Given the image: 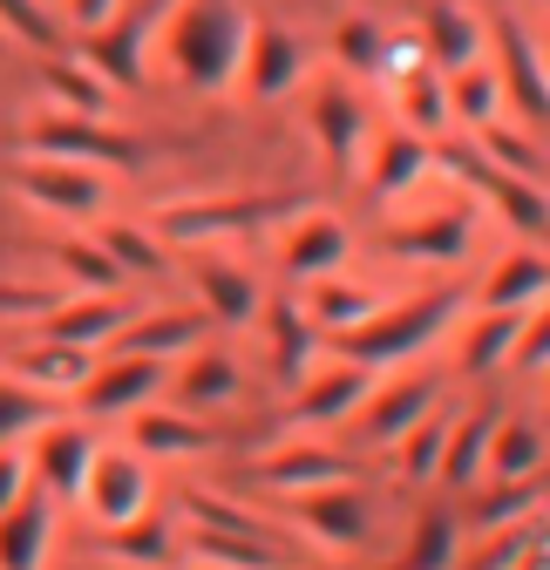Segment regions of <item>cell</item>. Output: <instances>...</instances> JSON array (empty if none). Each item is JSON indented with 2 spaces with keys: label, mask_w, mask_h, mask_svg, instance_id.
<instances>
[{
  "label": "cell",
  "mask_w": 550,
  "mask_h": 570,
  "mask_svg": "<svg viewBox=\"0 0 550 570\" xmlns=\"http://www.w3.org/2000/svg\"><path fill=\"white\" fill-rule=\"evenodd\" d=\"M245 8L238 0H170L157 8V55L164 76L190 96H225L238 82V55H245Z\"/></svg>",
  "instance_id": "6da1fadb"
},
{
  "label": "cell",
  "mask_w": 550,
  "mask_h": 570,
  "mask_svg": "<svg viewBox=\"0 0 550 570\" xmlns=\"http://www.w3.org/2000/svg\"><path fill=\"white\" fill-rule=\"evenodd\" d=\"M462 313V285H435V293H415V299H394V306H374L361 326L347 333H326V346L354 367H394V361H415L422 346H435Z\"/></svg>",
  "instance_id": "7a4b0ae2"
},
{
  "label": "cell",
  "mask_w": 550,
  "mask_h": 570,
  "mask_svg": "<svg viewBox=\"0 0 550 570\" xmlns=\"http://www.w3.org/2000/svg\"><path fill=\"white\" fill-rule=\"evenodd\" d=\"M313 197H286V190H238V197H197V204H170L157 218L164 245H225V238H252L265 225H286L293 210H306Z\"/></svg>",
  "instance_id": "3957f363"
},
{
  "label": "cell",
  "mask_w": 550,
  "mask_h": 570,
  "mask_svg": "<svg viewBox=\"0 0 550 570\" xmlns=\"http://www.w3.org/2000/svg\"><path fill=\"white\" fill-rule=\"evenodd\" d=\"M435 170H449L455 184H469L475 197H490L497 204V218L523 238H550V190L537 177H510L497 170L475 142H435Z\"/></svg>",
  "instance_id": "277c9868"
},
{
  "label": "cell",
  "mask_w": 550,
  "mask_h": 570,
  "mask_svg": "<svg viewBox=\"0 0 550 570\" xmlns=\"http://www.w3.org/2000/svg\"><path fill=\"white\" fill-rule=\"evenodd\" d=\"M28 157H61V164H96V170H136V142L122 129H109V116H68V109H41L21 129Z\"/></svg>",
  "instance_id": "5b68a950"
},
{
  "label": "cell",
  "mask_w": 550,
  "mask_h": 570,
  "mask_svg": "<svg viewBox=\"0 0 550 570\" xmlns=\"http://www.w3.org/2000/svg\"><path fill=\"white\" fill-rule=\"evenodd\" d=\"M14 190L21 204H35L41 218H61V225H89L109 204V177L96 164H61V157H21Z\"/></svg>",
  "instance_id": "8992f818"
},
{
  "label": "cell",
  "mask_w": 550,
  "mask_h": 570,
  "mask_svg": "<svg viewBox=\"0 0 550 570\" xmlns=\"http://www.w3.org/2000/svg\"><path fill=\"white\" fill-rule=\"evenodd\" d=\"M170 381V361H150V353H116L102 346L96 353V367L82 374V387L68 394L82 414H136L144 401H157Z\"/></svg>",
  "instance_id": "52a82bcc"
},
{
  "label": "cell",
  "mask_w": 550,
  "mask_h": 570,
  "mask_svg": "<svg viewBox=\"0 0 550 570\" xmlns=\"http://www.w3.org/2000/svg\"><path fill=\"white\" fill-rule=\"evenodd\" d=\"M306 129H313V142H320L326 170H333V177H354V164H361V150H367V102L354 96V82H340V76L313 82V96H306Z\"/></svg>",
  "instance_id": "ba28073f"
},
{
  "label": "cell",
  "mask_w": 550,
  "mask_h": 570,
  "mask_svg": "<svg viewBox=\"0 0 550 570\" xmlns=\"http://www.w3.org/2000/svg\"><path fill=\"white\" fill-rule=\"evenodd\" d=\"M490 48H497V82H503V102L523 116V122H550V68L530 41V28L517 14H490Z\"/></svg>",
  "instance_id": "9c48e42d"
},
{
  "label": "cell",
  "mask_w": 550,
  "mask_h": 570,
  "mask_svg": "<svg viewBox=\"0 0 550 570\" xmlns=\"http://www.w3.org/2000/svg\"><path fill=\"white\" fill-rule=\"evenodd\" d=\"M150 35H157V8H136V14H109L102 28H89L82 41H76V55L96 68V76L109 82V89H136V82H144L150 76Z\"/></svg>",
  "instance_id": "30bf717a"
},
{
  "label": "cell",
  "mask_w": 550,
  "mask_h": 570,
  "mask_svg": "<svg viewBox=\"0 0 550 570\" xmlns=\"http://www.w3.org/2000/svg\"><path fill=\"white\" fill-rule=\"evenodd\" d=\"M82 503H89L96 530H109V523H122V517H136V510H150V462L136 455L129 442H122V449H102V442H96L89 475H82Z\"/></svg>",
  "instance_id": "8fae6325"
},
{
  "label": "cell",
  "mask_w": 550,
  "mask_h": 570,
  "mask_svg": "<svg viewBox=\"0 0 550 570\" xmlns=\"http://www.w3.org/2000/svg\"><path fill=\"white\" fill-rule=\"evenodd\" d=\"M299 76H306V48H299L286 28H258V21H252L232 89H238L245 102H279V96L299 89Z\"/></svg>",
  "instance_id": "7c38bea8"
},
{
  "label": "cell",
  "mask_w": 550,
  "mask_h": 570,
  "mask_svg": "<svg viewBox=\"0 0 550 570\" xmlns=\"http://www.w3.org/2000/svg\"><path fill=\"white\" fill-rule=\"evenodd\" d=\"M184 272H190L197 306L212 313V326H252V320H258V278H252L238 258H225L218 245H197Z\"/></svg>",
  "instance_id": "4fadbf2b"
},
{
  "label": "cell",
  "mask_w": 550,
  "mask_h": 570,
  "mask_svg": "<svg viewBox=\"0 0 550 570\" xmlns=\"http://www.w3.org/2000/svg\"><path fill=\"white\" fill-rule=\"evenodd\" d=\"M89 455H96V435H89L82 421H61L55 414V421H41L35 435H28V475L55 495V503H61V495H82Z\"/></svg>",
  "instance_id": "5bb4252c"
},
{
  "label": "cell",
  "mask_w": 550,
  "mask_h": 570,
  "mask_svg": "<svg viewBox=\"0 0 550 570\" xmlns=\"http://www.w3.org/2000/svg\"><path fill=\"white\" fill-rule=\"evenodd\" d=\"M340 265H347V225H340L333 210H313V204L293 210L286 232H279V272L293 285H306V278H326Z\"/></svg>",
  "instance_id": "9a60e30c"
},
{
  "label": "cell",
  "mask_w": 550,
  "mask_h": 570,
  "mask_svg": "<svg viewBox=\"0 0 550 570\" xmlns=\"http://www.w3.org/2000/svg\"><path fill=\"white\" fill-rule=\"evenodd\" d=\"M212 333V313L204 306H136L129 326L116 333V353H150V361H184V353L204 346Z\"/></svg>",
  "instance_id": "2e32d148"
},
{
  "label": "cell",
  "mask_w": 550,
  "mask_h": 570,
  "mask_svg": "<svg viewBox=\"0 0 550 570\" xmlns=\"http://www.w3.org/2000/svg\"><path fill=\"white\" fill-rule=\"evenodd\" d=\"M374 394V367H354V361H313L299 381H293V414L299 421H347L361 414V401Z\"/></svg>",
  "instance_id": "e0dca14e"
},
{
  "label": "cell",
  "mask_w": 550,
  "mask_h": 570,
  "mask_svg": "<svg viewBox=\"0 0 550 570\" xmlns=\"http://www.w3.org/2000/svg\"><path fill=\"white\" fill-rule=\"evenodd\" d=\"M469 232H475V210L469 204H442V210L407 218V225H387V252L407 258V265H455L469 252Z\"/></svg>",
  "instance_id": "ac0fdd59"
},
{
  "label": "cell",
  "mask_w": 550,
  "mask_h": 570,
  "mask_svg": "<svg viewBox=\"0 0 550 570\" xmlns=\"http://www.w3.org/2000/svg\"><path fill=\"white\" fill-rule=\"evenodd\" d=\"M293 517L306 523V537H320L326 550H354V543H367V495H361V482H326V489H306L299 503H293Z\"/></svg>",
  "instance_id": "d6986e66"
},
{
  "label": "cell",
  "mask_w": 550,
  "mask_h": 570,
  "mask_svg": "<svg viewBox=\"0 0 550 570\" xmlns=\"http://www.w3.org/2000/svg\"><path fill=\"white\" fill-rule=\"evenodd\" d=\"M129 299H116V293H82V299H55L48 313H41V340H68V346H89V353H102V346H116V333L129 326Z\"/></svg>",
  "instance_id": "ffe728a7"
},
{
  "label": "cell",
  "mask_w": 550,
  "mask_h": 570,
  "mask_svg": "<svg viewBox=\"0 0 550 570\" xmlns=\"http://www.w3.org/2000/svg\"><path fill=\"white\" fill-rule=\"evenodd\" d=\"M129 449L144 462H184V455H204L212 449V421H197L190 407H157L144 401L129 414Z\"/></svg>",
  "instance_id": "44dd1931"
},
{
  "label": "cell",
  "mask_w": 550,
  "mask_h": 570,
  "mask_svg": "<svg viewBox=\"0 0 550 570\" xmlns=\"http://www.w3.org/2000/svg\"><path fill=\"white\" fill-rule=\"evenodd\" d=\"M258 489H279V495H306V489H326V482H354L361 469L340 455V449H320V442H286L258 455Z\"/></svg>",
  "instance_id": "7402d4cb"
},
{
  "label": "cell",
  "mask_w": 550,
  "mask_h": 570,
  "mask_svg": "<svg viewBox=\"0 0 550 570\" xmlns=\"http://www.w3.org/2000/svg\"><path fill=\"white\" fill-rule=\"evenodd\" d=\"M177 537L197 563H218V570H299V550L272 543V537H238V530H212V523H177Z\"/></svg>",
  "instance_id": "603a6c76"
},
{
  "label": "cell",
  "mask_w": 550,
  "mask_h": 570,
  "mask_svg": "<svg viewBox=\"0 0 550 570\" xmlns=\"http://www.w3.org/2000/svg\"><path fill=\"white\" fill-rule=\"evenodd\" d=\"M429 170H435V142H429V136L401 129V122L374 136V150H367V190H374L381 204L407 197V190H415Z\"/></svg>",
  "instance_id": "cb8c5ba5"
},
{
  "label": "cell",
  "mask_w": 550,
  "mask_h": 570,
  "mask_svg": "<svg viewBox=\"0 0 550 570\" xmlns=\"http://www.w3.org/2000/svg\"><path fill=\"white\" fill-rule=\"evenodd\" d=\"M48 543H55V495L35 482L0 510V570H41Z\"/></svg>",
  "instance_id": "d4e9b609"
},
{
  "label": "cell",
  "mask_w": 550,
  "mask_h": 570,
  "mask_svg": "<svg viewBox=\"0 0 550 570\" xmlns=\"http://www.w3.org/2000/svg\"><path fill=\"white\" fill-rule=\"evenodd\" d=\"M435 401H442V381H435V374H407V381L374 387V394L361 401V428H367V442H374V449H387L401 428H415Z\"/></svg>",
  "instance_id": "484cf974"
},
{
  "label": "cell",
  "mask_w": 550,
  "mask_h": 570,
  "mask_svg": "<svg viewBox=\"0 0 550 570\" xmlns=\"http://www.w3.org/2000/svg\"><path fill=\"white\" fill-rule=\"evenodd\" d=\"M394 116H401V129H415V136H442L449 129V76L429 55H407L394 68Z\"/></svg>",
  "instance_id": "4316f807"
},
{
  "label": "cell",
  "mask_w": 550,
  "mask_h": 570,
  "mask_svg": "<svg viewBox=\"0 0 550 570\" xmlns=\"http://www.w3.org/2000/svg\"><path fill=\"white\" fill-rule=\"evenodd\" d=\"M89 367H96V353H89V346H68V340H35V346H21L14 361H8V374H14V381L41 387V394H55V401L76 394Z\"/></svg>",
  "instance_id": "83f0119b"
},
{
  "label": "cell",
  "mask_w": 550,
  "mask_h": 570,
  "mask_svg": "<svg viewBox=\"0 0 550 570\" xmlns=\"http://www.w3.org/2000/svg\"><path fill=\"white\" fill-rule=\"evenodd\" d=\"M96 543H102L109 557L136 563V570H157V563H177V550H184L177 523H170V517H157V510H136V517L109 523V530H102Z\"/></svg>",
  "instance_id": "f1b7e54d"
},
{
  "label": "cell",
  "mask_w": 550,
  "mask_h": 570,
  "mask_svg": "<svg viewBox=\"0 0 550 570\" xmlns=\"http://www.w3.org/2000/svg\"><path fill=\"white\" fill-rule=\"evenodd\" d=\"M265 340H272V374H279L286 387L320 361V333L299 313V299H265Z\"/></svg>",
  "instance_id": "f546056e"
},
{
  "label": "cell",
  "mask_w": 550,
  "mask_h": 570,
  "mask_svg": "<svg viewBox=\"0 0 550 570\" xmlns=\"http://www.w3.org/2000/svg\"><path fill=\"white\" fill-rule=\"evenodd\" d=\"M374 306H381V299L367 293V285L340 278V272H326V278H306V299H299V313L313 320V333H320V340H326V333H347V326H361Z\"/></svg>",
  "instance_id": "4dcf8cb0"
},
{
  "label": "cell",
  "mask_w": 550,
  "mask_h": 570,
  "mask_svg": "<svg viewBox=\"0 0 550 570\" xmlns=\"http://www.w3.org/2000/svg\"><path fill=\"white\" fill-rule=\"evenodd\" d=\"M455 414H462V407L435 401V407H429L415 428H401V435L387 442V455H394L401 482H429V475L442 469V449H449V428H455Z\"/></svg>",
  "instance_id": "1f68e13d"
},
{
  "label": "cell",
  "mask_w": 550,
  "mask_h": 570,
  "mask_svg": "<svg viewBox=\"0 0 550 570\" xmlns=\"http://www.w3.org/2000/svg\"><path fill=\"white\" fill-rule=\"evenodd\" d=\"M475 48H483V21H475L469 8H455V0H429V14H422V55L442 68H462L475 61Z\"/></svg>",
  "instance_id": "d6a6232c"
},
{
  "label": "cell",
  "mask_w": 550,
  "mask_h": 570,
  "mask_svg": "<svg viewBox=\"0 0 550 570\" xmlns=\"http://www.w3.org/2000/svg\"><path fill=\"white\" fill-rule=\"evenodd\" d=\"M41 96H55V109H68V116H109V102H116V89L96 76L82 55H48Z\"/></svg>",
  "instance_id": "836d02e7"
},
{
  "label": "cell",
  "mask_w": 550,
  "mask_h": 570,
  "mask_svg": "<svg viewBox=\"0 0 550 570\" xmlns=\"http://www.w3.org/2000/svg\"><path fill=\"white\" fill-rule=\"evenodd\" d=\"M177 381V401L184 407H225V401H238L245 394V374H238V361L232 353H184V367L170 374Z\"/></svg>",
  "instance_id": "e575fe53"
},
{
  "label": "cell",
  "mask_w": 550,
  "mask_h": 570,
  "mask_svg": "<svg viewBox=\"0 0 550 570\" xmlns=\"http://www.w3.org/2000/svg\"><path fill=\"white\" fill-rule=\"evenodd\" d=\"M449 122H469V129L503 122V82H497V68L483 55L449 68Z\"/></svg>",
  "instance_id": "d590c367"
},
{
  "label": "cell",
  "mask_w": 550,
  "mask_h": 570,
  "mask_svg": "<svg viewBox=\"0 0 550 570\" xmlns=\"http://www.w3.org/2000/svg\"><path fill=\"white\" fill-rule=\"evenodd\" d=\"M550 293V258L543 252H510L490 278H483V306L490 313H523Z\"/></svg>",
  "instance_id": "8d00e7d4"
},
{
  "label": "cell",
  "mask_w": 550,
  "mask_h": 570,
  "mask_svg": "<svg viewBox=\"0 0 550 570\" xmlns=\"http://www.w3.org/2000/svg\"><path fill=\"white\" fill-rule=\"evenodd\" d=\"M543 462V435L530 421H490V449H483V482H523Z\"/></svg>",
  "instance_id": "74e56055"
},
{
  "label": "cell",
  "mask_w": 550,
  "mask_h": 570,
  "mask_svg": "<svg viewBox=\"0 0 550 570\" xmlns=\"http://www.w3.org/2000/svg\"><path fill=\"white\" fill-rule=\"evenodd\" d=\"M517 326H523V313H475L469 320V333H462V374H490V367H510V346H517Z\"/></svg>",
  "instance_id": "f35d334b"
},
{
  "label": "cell",
  "mask_w": 550,
  "mask_h": 570,
  "mask_svg": "<svg viewBox=\"0 0 550 570\" xmlns=\"http://www.w3.org/2000/svg\"><path fill=\"white\" fill-rule=\"evenodd\" d=\"M333 61L347 68V76H387L394 68V48H387V28L367 21V14H347L333 28Z\"/></svg>",
  "instance_id": "ab89813d"
},
{
  "label": "cell",
  "mask_w": 550,
  "mask_h": 570,
  "mask_svg": "<svg viewBox=\"0 0 550 570\" xmlns=\"http://www.w3.org/2000/svg\"><path fill=\"white\" fill-rule=\"evenodd\" d=\"M462 563V530H455V517H422L415 530H407V550L387 563V570H455Z\"/></svg>",
  "instance_id": "60d3db41"
},
{
  "label": "cell",
  "mask_w": 550,
  "mask_h": 570,
  "mask_svg": "<svg viewBox=\"0 0 550 570\" xmlns=\"http://www.w3.org/2000/svg\"><path fill=\"white\" fill-rule=\"evenodd\" d=\"M483 449H490V421H483V414H455L435 482H449V489H475V482H483Z\"/></svg>",
  "instance_id": "b9f144b4"
},
{
  "label": "cell",
  "mask_w": 550,
  "mask_h": 570,
  "mask_svg": "<svg viewBox=\"0 0 550 570\" xmlns=\"http://www.w3.org/2000/svg\"><path fill=\"white\" fill-rule=\"evenodd\" d=\"M96 245L116 258V272H122V278H164V272H170L164 238H157V232H144V225H102V232H96Z\"/></svg>",
  "instance_id": "7bdbcfd3"
},
{
  "label": "cell",
  "mask_w": 550,
  "mask_h": 570,
  "mask_svg": "<svg viewBox=\"0 0 550 570\" xmlns=\"http://www.w3.org/2000/svg\"><path fill=\"white\" fill-rule=\"evenodd\" d=\"M55 414H61V401H55V394L28 387V381H14V374H0V442L35 435V428H41V421H55Z\"/></svg>",
  "instance_id": "ee69618b"
},
{
  "label": "cell",
  "mask_w": 550,
  "mask_h": 570,
  "mask_svg": "<svg viewBox=\"0 0 550 570\" xmlns=\"http://www.w3.org/2000/svg\"><path fill=\"white\" fill-rule=\"evenodd\" d=\"M0 35L35 48V55H55L61 48V21L48 14V0H0Z\"/></svg>",
  "instance_id": "f6af8a7d"
},
{
  "label": "cell",
  "mask_w": 550,
  "mask_h": 570,
  "mask_svg": "<svg viewBox=\"0 0 550 570\" xmlns=\"http://www.w3.org/2000/svg\"><path fill=\"white\" fill-rule=\"evenodd\" d=\"M55 265H61L68 278H76L82 293H116V285H122L116 258H109L96 238H61V245H55Z\"/></svg>",
  "instance_id": "bcb514c9"
},
{
  "label": "cell",
  "mask_w": 550,
  "mask_h": 570,
  "mask_svg": "<svg viewBox=\"0 0 550 570\" xmlns=\"http://www.w3.org/2000/svg\"><path fill=\"white\" fill-rule=\"evenodd\" d=\"M537 537H543V517H517V523H497V530H483V550H475L469 563H455V570H517V557H523Z\"/></svg>",
  "instance_id": "7dc6e473"
},
{
  "label": "cell",
  "mask_w": 550,
  "mask_h": 570,
  "mask_svg": "<svg viewBox=\"0 0 550 570\" xmlns=\"http://www.w3.org/2000/svg\"><path fill=\"white\" fill-rule=\"evenodd\" d=\"M184 517H190V523H212V530H238V537H272V543H279V530H272L265 517H252L245 503H232V495L184 489Z\"/></svg>",
  "instance_id": "c3c4849f"
},
{
  "label": "cell",
  "mask_w": 550,
  "mask_h": 570,
  "mask_svg": "<svg viewBox=\"0 0 550 570\" xmlns=\"http://www.w3.org/2000/svg\"><path fill=\"white\" fill-rule=\"evenodd\" d=\"M475 150H483L497 170H510V177H537V184H543V157L530 150V136H523V129H510V122L475 129Z\"/></svg>",
  "instance_id": "681fc988"
},
{
  "label": "cell",
  "mask_w": 550,
  "mask_h": 570,
  "mask_svg": "<svg viewBox=\"0 0 550 570\" xmlns=\"http://www.w3.org/2000/svg\"><path fill=\"white\" fill-rule=\"evenodd\" d=\"M510 367H523V374L550 367V293H543L537 306H523V326H517V346H510Z\"/></svg>",
  "instance_id": "f907efd6"
},
{
  "label": "cell",
  "mask_w": 550,
  "mask_h": 570,
  "mask_svg": "<svg viewBox=\"0 0 550 570\" xmlns=\"http://www.w3.org/2000/svg\"><path fill=\"white\" fill-rule=\"evenodd\" d=\"M490 489H497V495L475 510V530H497V523L537 517V475H523V482H490Z\"/></svg>",
  "instance_id": "816d5d0a"
},
{
  "label": "cell",
  "mask_w": 550,
  "mask_h": 570,
  "mask_svg": "<svg viewBox=\"0 0 550 570\" xmlns=\"http://www.w3.org/2000/svg\"><path fill=\"white\" fill-rule=\"evenodd\" d=\"M55 299L48 285H21V278H0V320H41Z\"/></svg>",
  "instance_id": "f5cc1de1"
},
{
  "label": "cell",
  "mask_w": 550,
  "mask_h": 570,
  "mask_svg": "<svg viewBox=\"0 0 550 570\" xmlns=\"http://www.w3.org/2000/svg\"><path fill=\"white\" fill-rule=\"evenodd\" d=\"M35 489V475H28V455L14 449V442H0V510L14 503V495H28Z\"/></svg>",
  "instance_id": "db71d44e"
},
{
  "label": "cell",
  "mask_w": 550,
  "mask_h": 570,
  "mask_svg": "<svg viewBox=\"0 0 550 570\" xmlns=\"http://www.w3.org/2000/svg\"><path fill=\"white\" fill-rule=\"evenodd\" d=\"M116 8H122V0H61V21L76 28V35H89V28H102Z\"/></svg>",
  "instance_id": "11a10c76"
},
{
  "label": "cell",
  "mask_w": 550,
  "mask_h": 570,
  "mask_svg": "<svg viewBox=\"0 0 550 570\" xmlns=\"http://www.w3.org/2000/svg\"><path fill=\"white\" fill-rule=\"evenodd\" d=\"M517 570H550V543H543V537H537V543H530V550H523V557H517Z\"/></svg>",
  "instance_id": "9f6ffc18"
},
{
  "label": "cell",
  "mask_w": 550,
  "mask_h": 570,
  "mask_svg": "<svg viewBox=\"0 0 550 570\" xmlns=\"http://www.w3.org/2000/svg\"><path fill=\"white\" fill-rule=\"evenodd\" d=\"M543 543H550V517H543Z\"/></svg>",
  "instance_id": "6f0895ef"
},
{
  "label": "cell",
  "mask_w": 550,
  "mask_h": 570,
  "mask_svg": "<svg viewBox=\"0 0 550 570\" xmlns=\"http://www.w3.org/2000/svg\"><path fill=\"white\" fill-rule=\"evenodd\" d=\"M543 41H550V35H543ZM543 68H550V48H543Z\"/></svg>",
  "instance_id": "680465c9"
},
{
  "label": "cell",
  "mask_w": 550,
  "mask_h": 570,
  "mask_svg": "<svg viewBox=\"0 0 550 570\" xmlns=\"http://www.w3.org/2000/svg\"><path fill=\"white\" fill-rule=\"evenodd\" d=\"M197 570H218V563H197Z\"/></svg>",
  "instance_id": "91938a15"
},
{
  "label": "cell",
  "mask_w": 550,
  "mask_h": 570,
  "mask_svg": "<svg viewBox=\"0 0 550 570\" xmlns=\"http://www.w3.org/2000/svg\"><path fill=\"white\" fill-rule=\"evenodd\" d=\"M543 8H550V0H543Z\"/></svg>",
  "instance_id": "94428289"
},
{
  "label": "cell",
  "mask_w": 550,
  "mask_h": 570,
  "mask_svg": "<svg viewBox=\"0 0 550 570\" xmlns=\"http://www.w3.org/2000/svg\"><path fill=\"white\" fill-rule=\"evenodd\" d=\"M543 374H550V367H543Z\"/></svg>",
  "instance_id": "6125c7cd"
}]
</instances>
